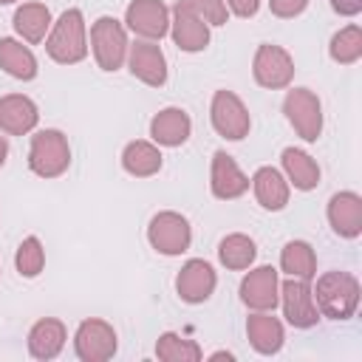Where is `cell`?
Listing matches in <instances>:
<instances>
[{"mask_svg": "<svg viewBox=\"0 0 362 362\" xmlns=\"http://www.w3.org/2000/svg\"><path fill=\"white\" fill-rule=\"evenodd\" d=\"M314 303L320 308V317L328 320H351L359 308V280L351 272H325L317 277Z\"/></svg>", "mask_w": 362, "mask_h": 362, "instance_id": "cell-1", "label": "cell"}, {"mask_svg": "<svg viewBox=\"0 0 362 362\" xmlns=\"http://www.w3.org/2000/svg\"><path fill=\"white\" fill-rule=\"evenodd\" d=\"M45 51L59 65H76L88 57L85 17L79 8H65L59 20L51 23V31L45 37Z\"/></svg>", "mask_w": 362, "mask_h": 362, "instance_id": "cell-2", "label": "cell"}, {"mask_svg": "<svg viewBox=\"0 0 362 362\" xmlns=\"http://www.w3.org/2000/svg\"><path fill=\"white\" fill-rule=\"evenodd\" d=\"M71 164V144L62 130H40L31 136L28 167L40 178H57Z\"/></svg>", "mask_w": 362, "mask_h": 362, "instance_id": "cell-3", "label": "cell"}, {"mask_svg": "<svg viewBox=\"0 0 362 362\" xmlns=\"http://www.w3.org/2000/svg\"><path fill=\"white\" fill-rule=\"evenodd\" d=\"M90 48L96 57V65L102 71H119L127 59V28L116 17H99L90 25Z\"/></svg>", "mask_w": 362, "mask_h": 362, "instance_id": "cell-4", "label": "cell"}, {"mask_svg": "<svg viewBox=\"0 0 362 362\" xmlns=\"http://www.w3.org/2000/svg\"><path fill=\"white\" fill-rule=\"evenodd\" d=\"M283 113L303 141H317L322 133V105L308 88H294L283 99Z\"/></svg>", "mask_w": 362, "mask_h": 362, "instance_id": "cell-5", "label": "cell"}, {"mask_svg": "<svg viewBox=\"0 0 362 362\" xmlns=\"http://www.w3.org/2000/svg\"><path fill=\"white\" fill-rule=\"evenodd\" d=\"M209 119H212L215 133L229 141H240L243 136H249V127H252L246 105L232 90H215L212 105H209Z\"/></svg>", "mask_w": 362, "mask_h": 362, "instance_id": "cell-6", "label": "cell"}, {"mask_svg": "<svg viewBox=\"0 0 362 362\" xmlns=\"http://www.w3.org/2000/svg\"><path fill=\"white\" fill-rule=\"evenodd\" d=\"M252 74H255V82L260 88L280 90V88H288V82L294 76V59H291V54L286 48L272 45V42H263L255 51Z\"/></svg>", "mask_w": 362, "mask_h": 362, "instance_id": "cell-7", "label": "cell"}, {"mask_svg": "<svg viewBox=\"0 0 362 362\" xmlns=\"http://www.w3.org/2000/svg\"><path fill=\"white\" fill-rule=\"evenodd\" d=\"M147 240L158 255H181L192 243L189 221L178 212H158L147 226Z\"/></svg>", "mask_w": 362, "mask_h": 362, "instance_id": "cell-8", "label": "cell"}, {"mask_svg": "<svg viewBox=\"0 0 362 362\" xmlns=\"http://www.w3.org/2000/svg\"><path fill=\"white\" fill-rule=\"evenodd\" d=\"M280 305H283V317L294 328H314L320 322V308L314 303L311 280H300V277L283 280L280 283Z\"/></svg>", "mask_w": 362, "mask_h": 362, "instance_id": "cell-9", "label": "cell"}, {"mask_svg": "<svg viewBox=\"0 0 362 362\" xmlns=\"http://www.w3.org/2000/svg\"><path fill=\"white\" fill-rule=\"evenodd\" d=\"M170 34H173V42L187 51V54H198L209 45V23L187 3V0H178L170 11Z\"/></svg>", "mask_w": 362, "mask_h": 362, "instance_id": "cell-10", "label": "cell"}, {"mask_svg": "<svg viewBox=\"0 0 362 362\" xmlns=\"http://www.w3.org/2000/svg\"><path fill=\"white\" fill-rule=\"evenodd\" d=\"M74 351L82 362H107L116 354V331L105 320H82L74 334Z\"/></svg>", "mask_w": 362, "mask_h": 362, "instance_id": "cell-11", "label": "cell"}, {"mask_svg": "<svg viewBox=\"0 0 362 362\" xmlns=\"http://www.w3.org/2000/svg\"><path fill=\"white\" fill-rule=\"evenodd\" d=\"M124 25L136 37L158 42L170 34V8L161 0H133L124 11Z\"/></svg>", "mask_w": 362, "mask_h": 362, "instance_id": "cell-12", "label": "cell"}, {"mask_svg": "<svg viewBox=\"0 0 362 362\" xmlns=\"http://www.w3.org/2000/svg\"><path fill=\"white\" fill-rule=\"evenodd\" d=\"M240 300L252 311H274L280 305V277L272 266H257L240 280Z\"/></svg>", "mask_w": 362, "mask_h": 362, "instance_id": "cell-13", "label": "cell"}, {"mask_svg": "<svg viewBox=\"0 0 362 362\" xmlns=\"http://www.w3.org/2000/svg\"><path fill=\"white\" fill-rule=\"evenodd\" d=\"M127 68L130 74L150 85V88H161L167 82V59H164V51L158 48V42L153 40H139L127 48Z\"/></svg>", "mask_w": 362, "mask_h": 362, "instance_id": "cell-14", "label": "cell"}, {"mask_svg": "<svg viewBox=\"0 0 362 362\" xmlns=\"http://www.w3.org/2000/svg\"><path fill=\"white\" fill-rule=\"evenodd\" d=\"M209 187H212V195L218 201H235L240 198L246 189H249V178L243 175V170L238 167V161L218 150L212 156V170H209Z\"/></svg>", "mask_w": 362, "mask_h": 362, "instance_id": "cell-15", "label": "cell"}, {"mask_svg": "<svg viewBox=\"0 0 362 362\" xmlns=\"http://www.w3.org/2000/svg\"><path fill=\"white\" fill-rule=\"evenodd\" d=\"M218 286L215 269L206 260H187L175 277V291L184 303H204Z\"/></svg>", "mask_w": 362, "mask_h": 362, "instance_id": "cell-16", "label": "cell"}, {"mask_svg": "<svg viewBox=\"0 0 362 362\" xmlns=\"http://www.w3.org/2000/svg\"><path fill=\"white\" fill-rule=\"evenodd\" d=\"M328 223L339 238H359L362 235V198L351 189L331 195L328 201Z\"/></svg>", "mask_w": 362, "mask_h": 362, "instance_id": "cell-17", "label": "cell"}, {"mask_svg": "<svg viewBox=\"0 0 362 362\" xmlns=\"http://www.w3.org/2000/svg\"><path fill=\"white\" fill-rule=\"evenodd\" d=\"M40 122V110L34 105V99L23 96V93H8L0 96V130L8 136H25L37 127Z\"/></svg>", "mask_w": 362, "mask_h": 362, "instance_id": "cell-18", "label": "cell"}, {"mask_svg": "<svg viewBox=\"0 0 362 362\" xmlns=\"http://www.w3.org/2000/svg\"><path fill=\"white\" fill-rule=\"evenodd\" d=\"M246 337H249V345L263 354V356H272L283 348L286 342V331H283V322L272 314V311H255L249 320H246Z\"/></svg>", "mask_w": 362, "mask_h": 362, "instance_id": "cell-19", "label": "cell"}, {"mask_svg": "<svg viewBox=\"0 0 362 362\" xmlns=\"http://www.w3.org/2000/svg\"><path fill=\"white\" fill-rule=\"evenodd\" d=\"M65 325L54 317H45V320H37L28 331V354L40 362H48V359H57L65 348Z\"/></svg>", "mask_w": 362, "mask_h": 362, "instance_id": "cell-20", "label": "cell"}, {"mask_svg": "<svg viewBox=\"0 0 362 362\" xmlns=\"http://www.w3.org/2000/svg\"><path fill=\"white\" fill-rule=\"evenodd\" d=\"M189 133H192V122L181 107H164L150 122V136L161 147H178L189 139Z\"/></svg>", "mask_w": 362, "mask_h": 362, "instance_id": "cell-21", "label": "cell"}, {"mask_svg": "<svg viewBox=\"0 0 362 362\" xmlns=\"http://www.w3.org/2000/svg\"><path fill=\"white\" fill-rule=\"evenodd\" d=\"M252 192L257 198V204L269 212H280L286 204H288V181L280 170L274 167H260L255 175H252Z\"/></svg>", "mask_w": 362, "mask_h": 362, "instance_id": "cell-22", "label": "cell"}, {"mask_svg": "<svg viewBox=\"0 0 362 362\" xmlns=\"http://www.w3.org/2000/svg\"><path fill=\"white\" fill-rule=\"evenodd\" d=\"M0 68L14 79H34L37 76V57L28 45H23L14 37H0Z\"/></svg>", "mask_w": 362, "mask_h": 362, "instance_id": "cell-23", "label": "cell"}, {"mask_svg": "<svg viewBox=\"0 0 362 362\" xmlns=\"http://www.w3.org/2000/svg\"><path fill=\"white\" fill-rule=\"evenodd\" d=\"M283 173H286V181L294 184V189H314L320 184V164L305 153V150H297V147H286L283 156Z\"/></svg>", "mask_w": 362, "mask_h": 362, "instance_id": "cell-24", "label": "cell"}, {"mask_svg": "<svg viewBox=\"0 0 362 362\" xmlns=\"http://www.w3.org/2000/svg\"><path fill=\"white\" fill-rule=\"evenodd\" d=\"M51 11L42 3H23L14 11V31L25 40V42H42L45 34L51 31Z\"/></svg>", "mask_w": 362, "mask_h": 362, "instance_id": "cell-25", "label": "cell"}, {"mask_svg": "<svg viewBox=\"0 0 362 362\" xmlns=\"http://www.w3.org/2000/svg\"><path fill=\"white\" fill-rule=\"evenodd\" d=\"M122 167L136 178H150L161 170V150L150 141L136 139L122 150Z\"/></svg>", "mask_w": 362, "mask_h": 362, "instance_id": "cell-26", "label": "cell"}, {"mask_svg": "<svg viewBox=\"0 0 362 362\" xmlns=\"http://www.w3.org/2000/svg\"><path fill=\"white\" fill-rule=\"evenodd\" d=\"M280 269L288 277H300V280H314L317 277V255L311 249V243L305 240H288L280 252Z\"/></svg>", "mask_w": 362, "mask_h": 362, "instance_id": "cell-27", "label": "cell"}, {"mask_svg": "<svg viewBox=\"0 0 362 362\" xmlns=\"http://www.w3.org/2000/svg\"><path fill=\"white\" fill-rule=\"evenodd\" d=\"M255 257H257V243H255L249 235H240V232L226 235V238L221 240V246H218V260H221L226 269H232V272L249 269V266L255 263Z\"/></svg>", "mask_w": 362, "mask_h": 362, "instance_id": "cell-28", "label": "cell"}, {"mask_svg": "<svg viewBox=\"0 0 362 362\" xmlns=\"http://www.w3.org/2000/svg\"><path fill=\"white\" fill-rule=\"evenodd\" d=\"M328 54H331V59L339 62V65H354V62L362 57V28H359L356 23L339 28V31L331 37Z\"/></svg>", "mask_w": 362, "mask_h": 362, "instance_id": "cell-29", "label": "cell"}, {"mask_svg": "<svg viewBox=\"0 0 362 362\" xmlns=\"http://www.w3.org/2000/svg\"><path fill=\"white\" fill-rule=\"evenodd\" d=\"M156 356H158L161 362H198L204 354H201L198 342L184 339V337L167 331V334H161L158 342H156Z\"/></svg>", "mask_w": 362, "mask_h": 362, "instance_id": "cell-30", "label": "cell"}, {"mask_svg": "<svg viewBox=\"0 0 362 362\" xmlns=\"http://www.w3.org/2000/svg\"><path fill=\"white\" fill-rule=\"evenodd\" d=\"M14 266L23 277H37L45 266V249L40 243L37 235H28L20 246H17V255H14Z\"/></svg>", "mask_w": 362, "mask_h": 362, "instance_id": "cell-31", "label": "cell"}, {"mask_svg": "<svg viewBox=\"0 0 362 362\" xmlns=\"http://www.w3.org/2000/svg\"><path fill=\"white\" fill-rule=\"evenodd\" d=\"M209 25H223L229 20V8L223 0H187Z\"/></svg>", "mask_w": 362, "mask_h": 362, "instance_id": "cell-32", "label": "cell"}, {"mask_svg": "<svg viewBox=\"0 0 362 362\" xmlns=\"http://www.w3.org/2000/svg\"><path fill=\"white\" fill-rule=\"evenodd\" d=\"M305 6H308V0H269L272 14H277V17H283V20L303 14V11H305Z\"/></svg>", "mask_w": 362, "mask_h": 362, "instance_id": "cell-33", "label": "cell"}, {"mask_svg": "<svg viewBox=\"0 0 362 362\" xmlns=\"http://www.w3.org/2000/svg\"><path fill=\"white\" fill-rule=\"evenodd\" d=\"M223 3H226V8H229L232 14H238V17H255L257 8H260V0H223Z\"/></svg>", "mask_w": 362, "mask_h": 362, "instance_id": "cell-34", "label": "cell"}, {"mask_svg": "<svg viewBox=\"0 0 362 362\" xmlns=\"http://www.w3.org/2000/svg\"><path fill=\"white\" fill-rule=\"evenodd\" d=\"M331 8L342 17H356L362 11V0H331Z\"/></svg>", "mask_w": 362, "mask_h": 362, "instance_id": "cell-35", "label": "cell"}, {"mask_svg": "<svg viewBox=\"0 0 362 362\" xmlns=\"http://www.w3.org/2000/svg\"><path fill=\"white\" fill-rule=\"evenodd\" d=\"M209 359H212V362H215V359H226V362H235V354H229V351H215Z\"/></svg>", "mask_w": 362, "mask_h": 362, "instance_id": "cell-36", "label": "cell"}, {"mask_svg": "<svg viewBox=\"0 0 362 362\" xmlns=\"http://www.w3.org/2000/svg\"><path fill=\"white\" fill-rule=\"evenodd\" d=\"M6 156H8V144H6L3 139H0V167L6 164Z\"/></svg>", "mask_w": 362, "mask_h": 362, "instance_id": "cell-37", "label": "cell"}, {"mask_svg": "<svg viewBox=\"0 0 362 362\" xmlns=\"http://www.w3.org/2000/svg\"><path fill=\"white\" fill-rule=\"evenodd\" d=\"M8 3H14V0H0V6H8Z\"/></svg>", "mask_w": 362, "mask_h": 362, "instance_id": "cell-38", "label": "cell"}]
</instances>
